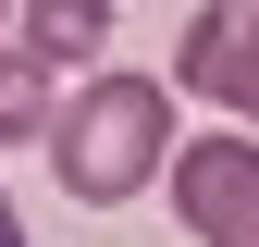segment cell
I'll use <instances>...</instances> for the list:
<instances>
[{"instance_id": "6da1fadb", "label": "cell", "mask_w": 259, "mask_h": 247, "mask_svg": "<svg viewBox=\"0 0 259 247\" xmlns=\"http://www.w3.org/2000/svg\"><path fill=\"white\" fill-rule=\"evenodd\" d=\"M37 148H50L62 198L123 210V198L160 185V161H173V87H160V74H123V62H87L74 99H50V136Z\"/></svg>"}, {"instance_id": "7a4b0ae2", "label": "cell", "mask_w": 259, "mask_h": 247, "mask_svg": "<svg viewBox=\"0 0 259 247\" xmlns=\"http://www.w3.org/2000/svg\"><path fill=\"white\" fill-rule=\"evenodd\" d=\"M160 185H173V223L198 247H259V148L247 136H173V161H160Z\"/></svg>"}, {"instance_id": "3957f363", "label": "cell", "mask_w": 259, "mask_h": 247, "mask_svg": "<svg viewBox=\"0 0 259 247\" xmlns=\"http://www.w3.org/2000/svg\"><path fill=\"white\" fill-rule=\"evenodd\" d=\"M173 87L210 99L222 124H259V0H198V25L173 50Z\"/></svg>"}, {"instance_id": "277c9868", "label": "cell", "mask_w": 259, "mask_h": 247, "mask_svg": "<svg viewBox=\"0 0 259 247\" xmlns=\"http://www.w3.org/2000/svg\"><path fill=\"white\" fill-rule=\"evenodd\" d=\"M13 37L50 62V74H87L111 50V0H13Z\"/></svg>"}, {"instance_id": "5b68a950", "label": "cell", "mask_w": 259, "mask_h": 247, "mask_svg": "<svg viewBox=\"0 0 259 247\" xmlns=\"http://www.w3.org/2000/svg\"><path fill=\"white\" fill-rule=\"evenodd\" d=\"M25 136H50V62L25 37H0V148H25Z\"/></svg>"}, {"instance_id": "8992f818", "label": "cell", "mask_w": 259, "mask_h": 247, "mask_svg": "<svg viewBox=\"0 0 259 247\" xmlns=\"http://www.w3.org/2000/svg\"><path fill=\"white\" fill-rule=\"evenodd\" d=\"M0 247H25V210H13V198H0Z\"/></svg>"}, {"instance_id": "52a82bcc", "label": "cell", "mask_w": 259, "mask_h": 247, "mask_svg": "<svg viewBox=\"0 0 259 247\" xmlns=\"http://www.w3.org/2000/svg\"><path fill=\"white\" fill-rule=\"evenodd\" d=\"M0 37H13V0H0Z\"/></svg>"}]
</instances>
